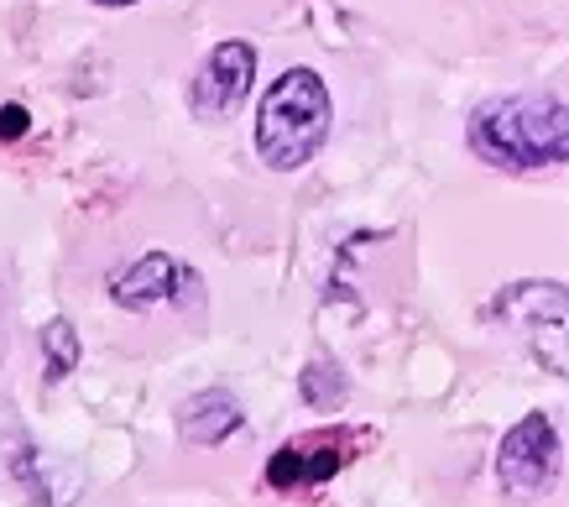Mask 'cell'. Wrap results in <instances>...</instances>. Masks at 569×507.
I'll use <instances>...</instances> for the list:
<instances>
[{
    "mask_svg": "<svg viewBox=\"0 0 569 507\" xmlns=\"http://www.w3.org/2000/svg\"><path fill=\"white\" fill-rule=\"evenodd\" d=\"M470 152L501 173H538L569 162V106L559 95H491L466 121Z\"/></svg>",
    "mask_w": 569,
    "mask_h": 507,
    "instance_id": "1",
    "label": "cell"
},
{
    "mask_svg": "<svg viewBox=\"0 0 569 507\" xmlns=\"http://www.w3.org/2000/svg\"><path fill=\"white\" fill-rule=\"evenodd\" d=\"M329 89L313 69H288L282 79L267 84L257 106V158L272 173H298L319 158L329 137Z\"/></svg>",
    "mask_w": 569,
    "mask_h": 507,
    "instance_id": "2",
    "label": "cell"
},
{
    "mask_svg": "<svg viewBox=\"0 0 569 507\" xmlns=\"http://www.w3.org/2000/svg\"><path fill=\"white\" fill-rule=\"evenodd\" d=\"M491 315L518 325L543 371L569 377V282H512L497 294Z\"/></svg>",
    "mask_w": 569,
    "mask_h": 507,
    "instance_id": "3",
    "label": "cell"
},
{
    "mask_svg": "<svg viewBox=\"0 0 569 507\" xmlns=\"http://www.w3.org/2000/svg\"><path fill=\"white\" fill-rule=\"evenodd\" d=\"M565 466V445L549 414H522L497 445V487L512 503H538L549 497Z\"/></svg>",
    "mask_w": 569,
    "mask_h": 507,
    "instance_id": "4",
    "label": "cell"
},
{
    "mask_svg": "<svg viewBox=\"0 0 569 507\" xmlns=\"http://www.w3.org/2000/svg\"><path fill=\"white\" fill-rule=\"evenodd\" d=\"M110 298L131 315L157 309V304H183V298L193 304L199 298V272L183 267L178 257H168V251H147V257L110 272Z\"/></svg>",
    "mask_w": 569,
    "mask_h": 507,
    "instance_id": "5",
    "label": "cell"
},
{
    "mask_svg": "<svg viewBox=\"0 0 569 507\" xmlns=\"http://www.w3.org/2000/svg\"><path fill=\"white\" fill-rule=\"evenodd\" d=\"M251 79H257V48L241 42V37H236V42H220V48L199 63V73H193V89H189L193 116H199V121H224V116L251 95Z\"/></svg>",
    "mask_w": 569,
    "mask_h": 507,
    "instance_id": "6",
    "label": "cell"
},
{
    "mask_svg": "<svg viewBox=\"0 0 569 507\" xmlns=\"http://www.w3.org/2000/svg\"><path fill=\"white\" fill-rule=\"evenodd\" d=\"M356 455H350V439L325 429V435H309V439H293V445H282V450L267 460V487L272 491H293V487H319L329 476L350 466Z\"/></svg>",
    "mask_w": 569,
    "mask_h": 507,
    "instance_id": "7",
    "label": "cell"
},
{
    "mask_svg": "<svg viewBox=\"0 0 569 507\" xmlns=\"http://www.w3.org/2000/svg\"><path fill=\"white\" fill-rule=\"evenodd\" d=\"M241 402L236 392H224V387H204V392H193V398L178 402V435L189 439V445H224L230 435H241Z\"/></svg>",
    "mask_w": 569,
    "mask_h": 507,
    "instance_id": "8",
    "label": "cell"
},
{
    "mask_svg": "<svg viewBox=\"0 0 569 507\" xmlns=\"http://www.w3.org/2000/svg\"><path fill=\"white\" fill-rule=\"evenodd\" d=\"M298 392H303V402H309V408H319V414H335V408L346 402L350 382H346V371L335 367V361H313V367L298 377Z\"/></svg>",
    "mask_w": 569,
    "mask_h": 507,
    "instance_id": "9",
    "label": "cell"
},
{
    "mask_svg": "<svg viewBox=\"0 0 569 507\" xmlns=\"http://www.w3.org/2000/svg\"><path fill=\"white\" fill-rule=\"evenodd\" d=\"M42 367H48V382H63L79 367V330L69 319H48L42 325Z\"/></svg>",
    "mask_w": 569,
    "mask_h": 507,
    "instance_id": "10",
    "label": "cell"
},
{
    "mask_svg": "<svg viewBox=\"0 0 569 507\" xmlns=\"http://www.w3.org/2000/svg\"><path fill=\"white\" fill-rule=\"evenodd\" d=\"M32 131V116L27 106H0V141H21Z\"/></svg>",
    "mask_w": 569,
    "mask_h": 507,
    "instance_id": "11",
    "label": "cell"
},
{
    "mask_svg": "<svg viewBox=\"0 0 569 507\" xmlns=\"http://www.w3.org/2000/svg\"><path fill=\"white\" fill-rule=\"evenodd\" d=\"M94 6H110V11H121V6H137V0H94Z\"/></svg>",
    "mask_w": 569,
    "mask_h": 507,
    "instance_id": "12",
    "label": "cell"
}]
</instances>
